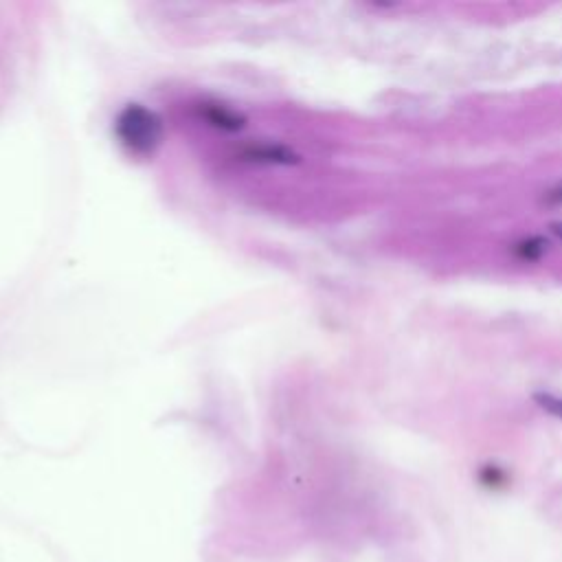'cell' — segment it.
I'll list each match as a JSON object with an SVG mask.
<instances>
[{"instance_id":"1","label":"cell","mask_w":562,"mask_h":562,"mask_svg":"<svg viewBox=\"0 0 562 562\" xmlns=\"http://www.w3.org/2000/svg\"><path fill=\"white\" fill-rule=\"evenodd\" d=\"M547 246H549L547 240L534 235V238H527V240L516 242L514 253H516V257H521V260H525V262H536V260H541V257L547 253Z\"/></svg>"},{"instance_id":"2","label":"cell","mask_w":562,"mask_h":562,"mask_svg":"<svg viewBox=\"0 0 562 562\" xmlns=\"http://www.w3.org/2000/svg\"><path fill=\"white\" fill-rule=\"evenodd\" d=\"M534 400H536L538 404H541V407H543L547 413L556 415V418H562V398L552 396V393H536Z\"/></svg>"},{"instance_id":"3","label":"cell","mask_w":562,"mask_h":562,"mask_svg":"<svg viewBox=\"0 0 562 562\" xmlns=\"http://www.w3.org/2000/svg\"><path fill=\"white\" fill-rule=\"evenodd\" d=\"M547 200L549 202H554V205H562V185L560 187H556V189H552L547 194Z\"/></svg>"},{"instance_id":"4","label":"cell","mask_w":562,"mask_h":562,"mask_svg":"<svg viewBox=\"0 0 562 562\" xmlns=\"http://www.w3.org/2000/svg\"><path fill=\"white\" fill-rule=\"evenodd\" d=\"M549 229H552V233L556 235L558 240H562V222H552V227H549Z\"/></svg>"}]
</instances>
